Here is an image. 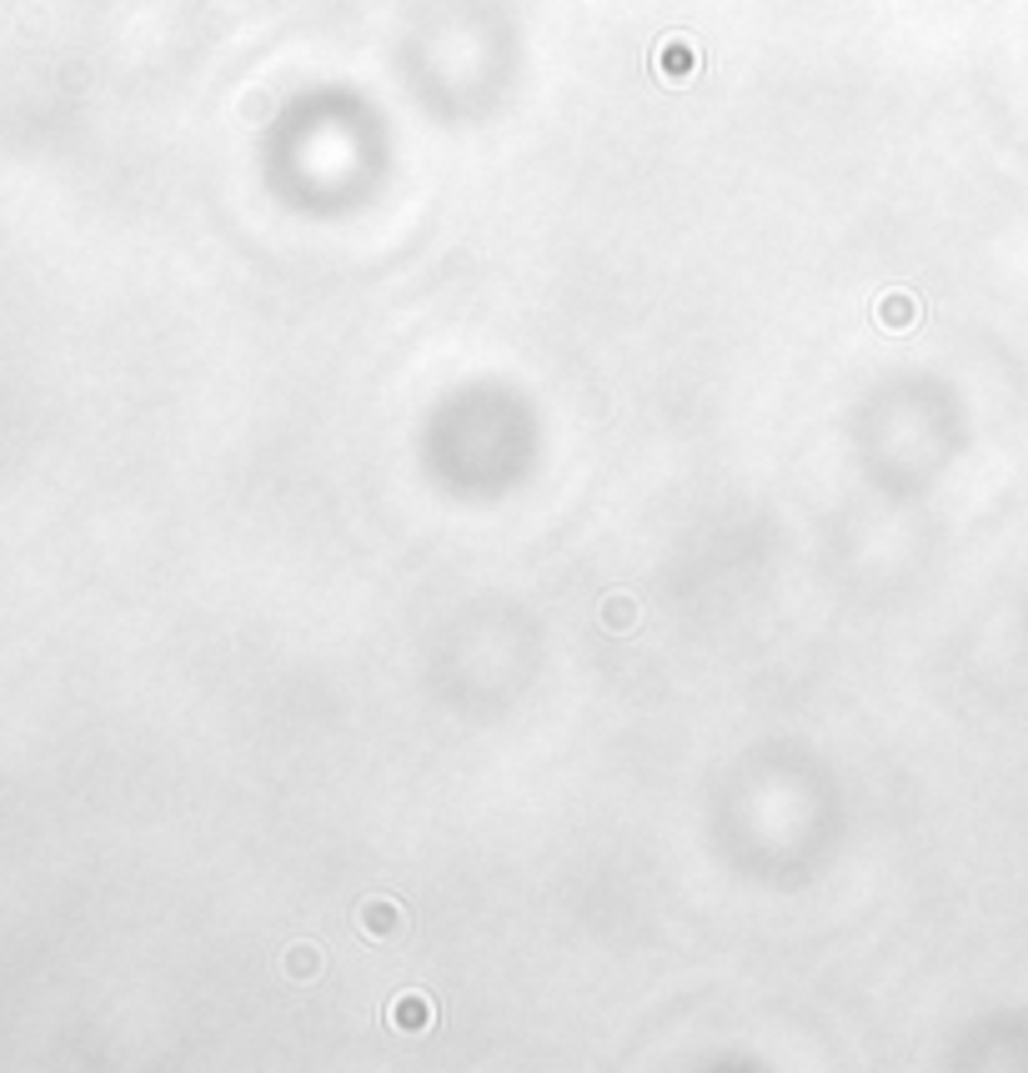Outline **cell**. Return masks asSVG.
I'll return each mask as SVG.
<instances>
[{
  "label": "cell",
  "instance_id": "6da1fadb",
  "mask_svg": "<svg viewBox=\"0 0 1028 1073\" xmlns=\"http://www.w3.org/2000/svg\"><path fill=\"white\" fill-rule=\"evenodd\" d=\"M657 81H668V86H688L697 75V50L688 36H668L662 46H657Z\"/></svg>",
  "mask_w": 1028,
  "mask_h": 1073
},
{
  "label": "cell",
  "instance_id": "7a4b0ae2",
  "mask_svg": "<svg viewBox=\"0 0 1028 1073\" xmlns=\"http://www.w3.org/2000/svg\"><path fill=\"white\" fill-rule=\"evenodd\" d=\"M361 928H367V938H376V943H386V938H397L402 933V908L392 898H372V903H361Z\"/></svg>",
  "mask_w": 1028,
  "mask_h": 1073
},
{
  "label": "cell",
  "instance_id": "3957f363",
  "mask_svg": "<svg viewBox=\"0 0 1028 1073\" xmlns=\"http://www.w3.org/2000/svg\"><path fill=\"white\" fill-rule=\"evenodd\" d=\"M392 1024H397V1028H411V1034H417V1028L432 1024V1003L421 999V993H407L402 1003H392Z\"/></svg>",
  "mask_w": 1028,
  "mask_h": 1073
},
{
  "label": "cell",
  "instance_id": "277c9868",
  "mask_svg": "<svg viewBox=\"0 0 1028 1073\" xmlns=\"http://www.w3.org/2000/svg\"><path fill=\"white\" fill-rule=\"evenodd\" d=\"M888 326H893V332H904V326H908V301L904 297L888 307Z\"/></svg>",
  "mask_w": 1028,
  "mask_h": 1073
}]
</instances>
